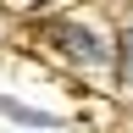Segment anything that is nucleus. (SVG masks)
<instances>
[{"mask_svg":"<svg viewBox=\"0 0 133 133\" xmlns=\"http://www.w3.org/2000/svg\"><path fill=\"white\" fill-rule=\"evenodd\" d=\"M56 39L72 50L78 61H100V44H94V33H83V28H56Z\"/></svg>","mask_w":133,"mask_h":133,"instance_id":"obj_1","label":"nucleus"},{"mask_svg":"<svg viewBox=\"0 0 133 133\" xmlns=\"http://www.w3.org/2000/svg\"><path fill=\"white\" fill-rule=\"evenodd\" d=\"M122 72H128V78H133V28H128V33H122Z\"/></svg>","mask_w":133,"mask_h":133,"instance_id":"obj_2","label":"nucleus"}]
</instances>
